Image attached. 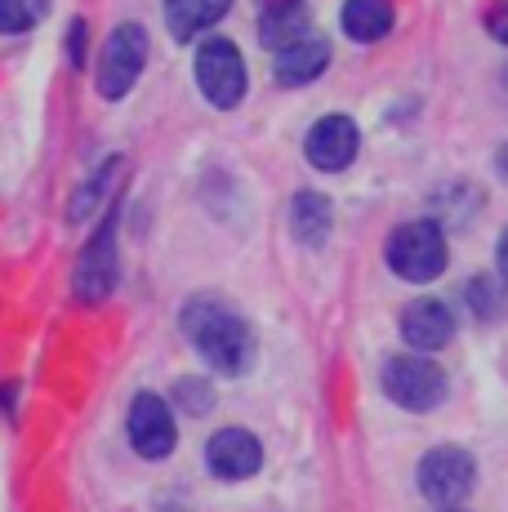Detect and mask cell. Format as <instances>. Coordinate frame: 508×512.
Returning a JSON list of instances; mask_svg holds the SVG:
<instances>
[{
  "instance_id": "obj_19",
  "label": "cell",
  "mask_w": 508,
  "mask_h": 512,
  "mask_svg": "<svg viewBox=\"0 0 508 512\" xmlns=\"http://www.w3.org/2000/svg\"><path fill=\"white\" fill-rule=\"evenodd\" d=\"M174 397L183 401V410H192V415H205V410L214 406V392L205 388L201 379H183L179 388H174Z\"/></svg>"
},
{
  "instance_id": "obj_20",
  "label": "cell",
  "mask_w": 508,
  "mask_h": 512,
  "mask_svg": "<svg viewBox=\"0 0 508 512\" xmlns=\"http://www.w3.org/2000/svg\"><path fill=\"white\" fill-rule=\"evenodd\" d=\"M67 58H72V67H85V18H72V27H67Z\"/></svg>"
},
{
  "instance_id": "obj_14",
  "label": "cell",
  "mask_w": 508,
  "mask_h": 512,
  "mask_svg": "<svg viewBox=\"0 0 508 512\" xmlns=\"http://www.w3.org/2000/svg\"><path fill=\"white\" fill-rule=\"evenodd\" d=\"M232 0H165V27L174 41H192L228 14Z\"/></svg>"
},
{
  "instance_id": "obj_16",
  "label": "cell",
  "mask_w": 508,
  "mask_h": 512,
  "mask_svg": "<svg viewBox=\"0 0 508 512\" xmlns=\"http://www.w3.org/2000/svg\"><path fill=\"white\" fill-rule=\"evenodd\" d=\"M393 0H348L344 5V32L353 36L357 45L384 41L393 32Z\"/></svg>"
},
{
  "instance_id": "obj_4",
  "label": "cell",
  "mask_w": 508,
  "mask_h": 512,
  "mask_svg": "<svg viewBox=\"0 0 508 512\" xmlns=\"http://www.w3.org/2000/svg\"><path fill=\"white\" fill-rule=\"evenodd\" d=\"M116 277H121V254H116V214H107L103 228L90 236V245L76 259V277L72 290L81 303H103L107 294L116 290Z\"/></svg>"
},
{
  "instance_id": "obj_15",
  "label": "cell",
  "mask_w": 508,
  "mask_h": 512,
  "mask_svg": "<svg viewBox=\"0 0 508 512\" xmlns=\"http://www.w3.org/2000/svg\"><path fill=\"white\" fill-rule=\"evenodd\" d=\"M335 228V210L321 192H299L290 201V232L299 236V245H321Z\"/></svg>"
},
{
  "instance_id": "obj_21",
  "label": "cell",
  "mask_w": 508,
  "mask_h": 512,
  "mask_svg": "<svg viewBox=\"0 0 508 512\" xmlns=\"http://www.w3.org/2000/svg\"><path fill=\"white\" fill-rule=\"evenodd\" d=\"M486 32L508 45V0H495L491 5V14H486Z\"/></svg>"
},
{
  "instance_id": "obj_22",
  "label": "cell",
  "mask_w": 508,
  "mask_h": 512,
  "mask_svg": "<svg viewBox=\"0 0 508 512\" xmlns=\"http://www.w3.org/2000/svg\"><path fill=\"white\" fill-rule=\"evenodd\" d=\"M500 272H504V277H508V232L500 236Z\"/></svg>"
},
{
  "instance_id": "obj_18",
  "label": "cell",
  "mask_w": 508,
  "mask_h": 512,
  "mask_svg": "<svg viewBox=\"0 0 508 512\" xmlns=\"http://www.w3.org/2000/svg\"><path fill=\"white\" fill-rule=\"evenodd\" d=\"M50 14V0H0V36H23Z\"/></svg>"
},
{
  "instance_id": "obj_2",
  "label": "cell",
  "mask_w": 508,
  "mask_h": 512,
  "mask_svg": "<svg viewBox=\"0 0 508 512\" xmlns=\"http://www.w3.org/2000/svg\"><path fill=\"white\" fill-rule=\"evenodd\" d=\"M384 254H388V268L397 272L402 281H433V277H442L446 272V236L437 223H428V219H419V223H402L393 236H388V245H384Z\"/></svg>"
},
{
  "instance_id": "obj_11",
  "label": "cell",
  "mask_w": 508,
  "mask_h": 512,
  "mask_svg": "<svg viewBox=\"0 0 508 512\" xmlns=\"http://www.w3.org/2000/svg\"><path fill=\"white\" fill-rule=\"evenodd\" d=\"M455 334V317L442 299H415L410 308L402 312V339L410 343L415 352H437L446 348Z\"/></svg>"
},
{
  "instance_id": "obj_17",
  "label": "cell",
  "mask_w": 508,
  "mask_h": 512,
  "mask_svg": "<svg viewBox=\"0 0 508 512\" xmlns=\"http://www.w3.org/2000/svg\"><path fill=\"white\" fill-rule=\"evenodd\" d=\"M121 170H125V161H121V156H112V161H107L103 170H94V179L85 183L76 196H72V214H67V219H72V223H81V219H90L94 210H103V201H107V196H112V187L121 183Z\"/></svg>"
},
{
  "instance_id": "obj_6",
  "label": "cell",
  "mask_w": 508,
  "mask_h": 512,
  "mask_svg": "<svg viewBox=\"0 0 508 512\" xmlns=\"http://www.w3.org/2000/svg\"><path fill=\"white\" fill-rule=\"evenodd\" d=\"M384 392L406 410H433L446 397V374L437 370V361L406 352L384 366Z\"/></svg>"
},
{
  "instance_id": "obj_8",
  "label": "cell",
  "mask_w": 508,
  "mask_h": 512,
  "mask_svg": "<svg viewBox=\"0 0 508 512\" xmlns=\"http://www.w3.org/2000/svg\"><path fill=\"white\" fill-rule=\"evenodd\" d=\"M125 432H130V446L139 450L143 459H165L174 446H179V428H174V415L156 392H139L130 401V419H125Z\"/></svg>"
},
{
  "instance_id": "obj_10",
  "label": "cell",
  "mask_w": 508,
  "mask_h": 512,
  "mask_svg": "<svg viewBox=\"0 0 508 512\" xmlns=\"http://www.w3.org/2000/svg\"><path fill=\"white\" fill-rule=\"evenodd\" d=\"M357 139L361 134L348 116H321V121L308 130L304 152L317 170H344V165H353V156H357Z\"/></svg>"
},
{
  "instance_id": "obj_1",
  "label": "cell",
  "mask_w": 508,
  "mask_h": 512,
  "mask_svg": "<svg viewBox=\"0 0 508 512\" xmlns=\"http://www.w3.org/2000/svg\"><path fill=\"white\" fill-rule=\"evenodd\" d=\"M183 334L219 374H241L254 361V330L219 299H192L183 308Z\"/></svg>"
},
{
  "instance_id": "obj_12",
  "label": "cell",
  "mask_w": 508,
  "mask_h": 512,
  "mask_svg": "<svg viewBox=\"0 0 508 512\" xmlns=\"http://www.w3.org/2000/svg\"><path fill=\"white\" fill-rule=\"evenodd\" d=\"M326 63H330V45H326V36H299L295 45L277 49V81L295 90V85L317 81V76L326 72Z\"/></svg>"
},
{
  "instance_id": "obj_3",
  "label": "cell",
  "mask_w": 508,
  "mask_h": 512,
  "mask_svg": "<svg viewBox=\"0 0 508 512\" xmlns=\"http://www.w3.org/2000/svg\"><path fill=\"white\" fill-rule=\"evenodd\" d=\"M143 63H148V32H143L139 23H121L103 45L99 81H94L99 85V94L107 98V103L125 98L134 90V81H139Z\"/></svg>"
},
{
  "instance_id": "obj_9",
  "label": "cell",
  "mask_w": 508,
  "mask_h": 512,
  "mask_svg": "<svg viewBox=\"0 0 508 512\" xmlns=\"http://www.w3.org/2000/svg\"><path fill=\"white\" fill-rule=\"evenodd\" d=\"M205 464L223 481H246L263 464V446L246 428H223V432H214L210 446H205Z\"/></svg>"
},
{
  "instance_id": "obj_13",
  "label": "cell",
  "mask_w": 508,
  "mask_h": 512,
  "mask_svg": "<svg viewBox=\"0 0 508 512\" xmlns=\"http://www.w3.org/2000/svg\"><path fill=\"white\" fill-rule=\"evenodd\" d=\"M308 36V5L304 0H272L259 14V41L268 49H286Z\"/></svg>"
},
{
  "instance_id": "obj_5",
  "label": "cell",
  "mask_w": 508,
  "mask_h": 512,
  "mask_svg": "<svg viewBox=\"0 0 508 512\" xmlns=\"http://www.w3.org/2000/svg\"><path fill=\"white\" fill-rule=\"evenodd\" d=\"M197 85L214 107H237L246 94V63H241V49L223 36H210L197 49Z\"/></svg>"
},
{
  "instance_id": "obj_7",
  "label": "cell",
  "mask_w": 508,
  "mask_h": 512,
  "mask_svg": "<svg viewBox=\"0 0 508 512\" xmlns=\"http://www.w3.org/2000/svg\"><path fill=\"white\" fill-rule=\"evenodd\" d=\"M473 481H477V464H473V455L459 446L428 450L424 464H419V490H424L433 504H459V499H468Z\"/></svg>"
},
{
  "instance_id": "obj_23",
  "label": "cell",
  "mask_w": 508,
  "mask_h": 512,
  "mask_svg": "<svg viewBox=\"0 0 508 512\" xmlns=\"http://www.w3.org/2000/svg\"><path fill=\"white\" fill-rule=\"evenodd\" d=\"M495 165H500V174H504V179H508V143L500 147V156H495Z\"/></svg>"
},
{
  "instance_id": "obj_24",
  "label": "cell",
  "mask_w": 508,
  "mask_h": 512,
  "mask_svg": "<svg viewBox=\"0 0 508 512\" xmlns=\"http://www.w3.org/2000/svg\"><path fill=\"white\" fill-rule=\"evenodd\" d=\"M442 512H459V508H442Z\"/></svg>"
}]
</instances>
